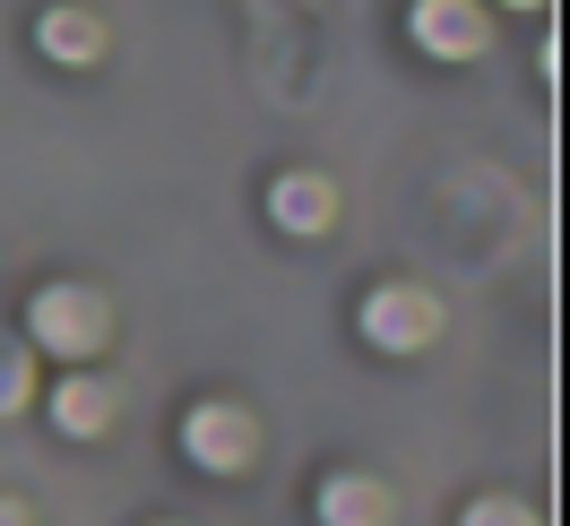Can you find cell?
<instances>
[{"instance_id":"obj_1","label":"cell","mask_w":570,"mask_h":526,"mask_svg":"<svg viewBox=\"0 0 570 526\" xmlns=\"http://www.w3.org/2000/svg\"><path fill=\"white\" fill-rule=\"evenodd\" d=\"M27 337L78 371V363H96V354H105L112 311H105V294H96V285H43L36 302H27Z\"/></svg>"},{"instance_id":"obj_2","label":"cell","mask_w":570,"mask_h":526,"mask_svg":"<svg viewBox=\"0 0 570 526\" xmlns=\"http://www.w3.org/2000/svg\"><path fill=\"white\" fill-rule=\"evenodd\" d=\"M181 457H190L199 475H243L250 457H259V423H250L243 406L208 397V406H190V415H181Z\"/></svg>"},{"instance_id":"obj_3","label":"cell","mask_w":570,"mask_h":526,"mask_svg":"<svg viewBox=\"0 0 570 526\" xmlns=\"http://www.w3.org/2000/svg\"><path fill=\"white\" fill-rule=\"evenodd\" d=\"M363 337L381 354H424L441 337V302L424 285H381V294H363Z\"/></svg>"},{"instance_id":"obj_4","label":"cell","mask_w":570,"mask_h":526,"mask_svg":"<svg viewBox=\"0 0 570 526\" xmlns=\"http://www.w3.org/2000/svg\"><path fill=\"white\" fill-rule=\"evenodd\" d=\"M406 36L424 43L432 61H475V52H493V9L484 0H415Z\"/></svg>"},{"instance_id":"obj_5","label":"cell","mask_w":570,"mask_h":526,"mask_svg":"<svg viewBox=\"0 0 570 526\" xmlns=\"http://www.w3.org/2000/svg\"><path fill=\"white\" fill-rule=\"evenodd\" d=\"M36 52L61 61V70H87V61H105V18L78 9V0H52V9L36 18Z\"/></svg>"},{"instance_id":"obj_6","label":"cell","mask_w":570,"mask_h":526,"mask_svg":"<svg viewBox=\"0 0 570 526\" xmlns=\"http://www.w3.org/2000/svg\"><path fill=\"white\" fill-rule=\"evenodd\" d=\"M268 216H277L285 234H328V216H337V190H328V173H277L268 181Z\"/></svg>"},{"instance_id":"obj_7","label":"cell","mask_w":570,"mask_h":526,"mask_svg":"<svg viewBox=\"0 0 570 526\" xmlns=\"http://www.w3.org/2000/svg\"><path fill=\"white\" fill-rule=\"evenodd\" d=\"M321 526H397V500H390V484H372V475H328L321 484Z\"/></svg>"},{"instance_id":"obj_8","label":"cell","mask_w":570,"mask_h":526,"mask_svg":"<svg viewBox=\"0 0 570 526\" xmlns=\"http://www.w3.org/2000/svg\"><path fill=\"white\" fill-rule=\"evenodd\" d=\"M52 423L70 431V440H105L112 431V388L96 371H70V380L52 388Z\"/></svg>"},{"instance_id":"obj_9","label":"cell","mask_w":570,"mask_h":526,"mask_svg":"<svg viewBox=\"0 0 570 526\" xmlns=\"http://www.w3.org/2000/svg\"><path fill=\"white\" fill-rule=\"evenodd\" d=\"M36 406V346H18V337H0V423L27 415Z\"/></svg>"},{"instance_id":"obj_10","label":"cell","mask_w":570,"mask_h":526,"mask_svg":"<svg viewBox=\"0 0 570 526\" xmlns=\"http://www.w3.org/2000/svg\"><path fill=\"white\" fill-rule=\"evenodd\" d=\"M459 526H528V509H519V500H475Z\"/></svg>"},{"instance_id":"obj_11","label":"cell","mask_w":570,"mask_h":526,"mask_svg":"<svg viewBox=\"0 0 570 526\" xmlns=\"http://www.w3.org/2000/svg\"><path fill=\"white\" fill-rule=\"evenodd\" d=\"M0 526H36V518H27V500H18V492H0Z\"/></svg>"},{"instance_id":"obj_12","label":"cell","mask_w":570,"mask_h":526,"mask_svg":"<svg viewBox=\"0 0 570 526\" xmlns=\"http://www.w3.org/2000/svg\"><path fill=\"white\" fill-rule=\"evenodd\" d=\"M501 9H544V0H501Z\"/></svg>"}]
</instances>
